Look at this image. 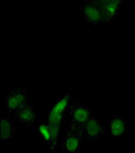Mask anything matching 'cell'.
I'll return each mask as SVG.
<instances>
[{
    "label": "cell",
    "instance_id": "cell-12",
    "mask_svg": "<svg viewBox=\"0 0 135 153\" xmlns=\"http://www.w3.org/2000/svg\"><path fill=\"white\" fill-rule=\"evenodd\" d=\"M99 0H83V1H86V2H89L91 3H94V4H96Z\"/></svg>",
    "mask_w": 135,
    "mask_h": 153
},
{
    "label": "cell",
    "instance_id": "cell-7",
    "mask_svg": "<svg viewBox=\"0 0 135 153\" xmlns=\"http://www.w3.org/2000/svg\"><path fill=\"white\" fill-rule=\"evenodd\" d=\"M78 10L84 22L91 26H99L102 23H105L102 13L94 3L82 1Z\"/></svg>",
    "mask_w": 135,
    "mask_h": 153
},
{
    "label": "cell",
    "instance_id": "cell-10",
    "mask_svg": "<svg viewBox=\"0 0 135 153\" xmlns=\"http://www.w3.org/2000/svg\"><path fill=\"white\" fill-rule=\"evenodd\" d=\"M21 124L13 117L4 116L1 117V142L10 141L19 133Z\"/></svg>",
    "mask_w": 135,
    "mask_h": 153
},
{
    "label": "cell",
    "instance_id": "cell-4",
    "mask_svg": "<svg viewBox=\"0 0 135 153\" xmlns=\"http://www.w3.org/2000/svg\"><path fill=\"white\" fill-rule=\"evenodd\" d=\"M105 133V128L92 111L88 121L82 128L81 134L83 143L90 144L99 141Z\"/></svg>",
    "mask_w": 135,
    "mask_h": 153
},
{
    "label": "cell",
    "instance_id": "cell-1",
    "mask_svg": "<svg viewBox=\"0 0 135 153\" xmlns=\"http://www.w3.org/2000/svg\"><path fill=\"white\" fill-rule=\"evenodd\" d=\"M70 99L69 93H66L56 98L51 104L50 109L44 118L50 133V141L47 146L51 151L59 148L60 129L63 126L65 114L68 111L67 106Z\"/></svg>",
    "mask_w": 135,
    "mask_h": 153
},
{
    "label": "cell",
    "instance_id": "cell-6",
    "mask_svg": "<svg viewBox=\"0 0 135 153\" xmlns=\"http://www.w3.org/2000/svg\"><path fill=\"white\" fill-rule=\"evenodd\" d=\"M83 143L81 131L70 124L69 126L66 128L65 136L60 143L59 148L69 153L80 152Z\"/></svg>",
    "mask_w": 135,
    "mask_h": 153
},
{
    "label": "cell",
    "instance_id": "cell-9",
    "mask_svg": "<svg viewBox=\"0 0 135 153\" xmlns=\"http://www.w3.org/2000/svg\"><path fill=\"white\" fill-rule=\"evenodd\" d=\"M107 131L111 137H121L129 133V125L125 117L119 113L111 115Z\"/></svg>",
    "mask_w": 135,
    "mask_h": 153
},
{
    "label": "cell",
    "instance_id": "cell-8",
    "mask_svg": "<svg viewBox=\"0 0 135 153\" xmlns=\"http://www.w3.org/2000/svg\"><path fill=\"white\" fill-rule=\"evenodd\" d=\"M125 0H99L95 4L102 13L105 23H110L118 15Z\"/></svg>",
    "mask_w": 135,
    "mask_h": 153
},
{
    "label": "cell",
    "instance_id": "cell-2",
    "mask_svg": "<svg viewBox=\"0 0 135 153\" xmlns=\"http://www.w3.org/2000/svg\"><path fill=\"white\" fill-rule=\"evenodd\" d=\"M28 91L29 88L26 85L21 84L18 87L0 93L4 102L6 112L12 115L29 102Z\"/></svg>",
    "mask_w": 135,
    "mask_h": 153
},
{
    "label": "cell",
    "instance_id": "cell-3",
    "mask_svg": "<svg viewBox=\"0 0 135 153\" xmlns=\"http://www.w3.org/2000/svg\"><path fill=\"white\" fill-rule=\"evenodd\" d=\"M70 124L81 131L84 124L89 119L91 110L85 107L78 98H71L68 104Z\"/></svg>",
    "mask_w": 135,
    "mask_h": 153
},
{
    "label": "cell",
    "instance_id": "cell-11",
    "mask_svg": "<svg viewBox=\"0 0 135 153\" xmlns=\"http://www.w3.org/2000/svg\"><path fill=\"white\" fill-rule=\"evenodd\" d=\"M35 132L39 136L41 140L48 145L50 141V133L48 126L44 119L41 120L37 124L35 128Z\"/></svg>",
    "mask_w": 135,
    "mask_h": 153
},
{
    "label": "cell",
    "instance_id": "cell-5",
    "mask_svg": "<svg viewBox=\"0 0 135 153\" xmlns=\"http://www.w3.org/2000/svg\"><path fill=\"white\" fill-rule=\"evenodd\" d=\"M11 116L18 123L26 128L36 126L41 120L40 115L35 109L34 104L30 101Z\"/></svg>",
    "mask_w": 135,
    "mask_h": 153
}]
</instances>
